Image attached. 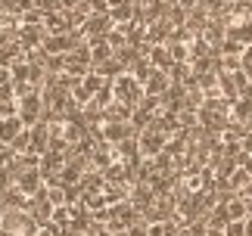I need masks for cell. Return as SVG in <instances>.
Masks as SVG:
<instances>
[{
	"label": "cell",
	"instance_id": "5b68a950",
	"mask_svg": "<svg viewBox=\"0 0 252 236\" xmlns=\"http://www.w3.org/2000/svg\"><path fill=\"white\" fill-rule=\"evenodd\" d=\"M162 87H165V78H162V72H156V78L150 81V87H147V90L153 93V90H162Z\"/></svg>",
	"mask_w": 252,
	"mask_h": 236
},
{
	"label": "cell",
	"instance_id": "277c9868",
	"mask_svg": "<svg viewBox=\"0 0 252 236\" xmlns=\"http://www.w3.org/2000/svg\"><path fill=\"white\" fill-rule=\"evenodd\" d=\"M224 236H246V218L243 221H227L224 224Z\"/></svg>",
	"mask_w": 252,
	"mask_h": 236
},
{
	"label": "cell",
	"instance_id": "7a4b0ae2",
	"mask_svg": "<svg viewBox=\"0 0 252 236\" xmlns=\"http://www.w3.org/2000/svg\"><path fill=\"white\" fill-rule=\"evenodd\" d=\"M37 109H41V103H37L34 96H22V100H19L16 115L25 121V127H34V124H37Z\"/></svg>",
	"mask_w": 252,
	"mask_h": 236
},
{
	"label": "cell",
	"instance_id": "30bf717a",
	"mask_svg": "<svg viewBox=\"0 0 252 236\" xmlns=\"http://www.w3.org/2000/svg\"><path fill=\"white\" fill-rule=\"evenodd\" d=\"M249 218H252V202H249Z\"/></svg>",
	"mask_w": 252,
	"mask_h": 236
},
{
	"label": "cell",
	"instance_id": "3957f363",
	"mask_svg": "<svg viewBox=\"0 0 252 236\" xmlns=\"http://www.w3.org/2000/svg\"><path fill=\"white\" fill-rule=\"evenodd\" d=\"M32 143L37 146V152H47V131H44V127H32Z\"/></svg>",
	"mask_w": 252,
	"mask_h": 236
},
{
	"label": "cell",
	"instance_id": "8992f818",
	"mask_svg": "<svg viewBox=\"0 0 252 236\" xmlns=\"http://www.w3.org/2000/svg\"><path fill=\"white\" fill-rule=\"evenodd\" d=\"M128 236H150V230L140 227V224H131V227H128Z\"/></svg>",
	"mask_w": 252,
	"mask_h": 236
},
{
	"label": "cell",
	"instance_id": "52a82bcc",
	"mask_svg": "<svg viewBox=\"0 0 252 236\" xmlns=\"http://www.w3.org/2000/svg\"><path fill=\"white\" fill-rule=\"evenodd\" d=\"M150 236H165V230H162L159 224H156V227H150Z\"/></svg>",
	"mask_w": 252,
	"mask_h": 236
},
{
	"label": "cell",
	"instance_id": "ba28073f",
	"mask_svg": "<svg viewBox=\"0 0 252 236\" xmlns=\"http://www.w3.org/2000/svg\"><path fill=\"white\" fill-rule=\"evenodd\" d=\"M240 196H243V199H246V202H252V183H249V186H246V190H243V193H240Z\"/></svg>",
	"mask_w": 252,
	"mask_h": 236
},
{
	"label": "cell",
	"instance_id": "9c48e42d",
	"mask_svg": "<svg viewBox=\"0 0 252 236\" xmlns=\"http://www.w3.org/2000/svg\"><path fill=\"white\" fill-rule=\"evenodd\" d=\"M246 236H252V218L246 214Z\"/></svg>",
	"mask_w": 252,
	"mask_h": 236
},
{
	"label": "cell",
	"instance_id": "6da1fadb",
	"mask_svg": "<svg viewBox=\"0 0 252 236\" xmlns=\"http://www.w3.org/2000/svg\"><path fill=\"white\" fill-rule=\"evenodd\" d=\"M22 131H25V121L19 115H9V118L3 115V118H0V140H3V143H13Z\"/></svg>",
	"mask_w": 252,
	"mask_h": 236
}]
</instances>
